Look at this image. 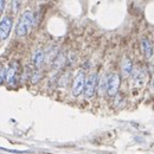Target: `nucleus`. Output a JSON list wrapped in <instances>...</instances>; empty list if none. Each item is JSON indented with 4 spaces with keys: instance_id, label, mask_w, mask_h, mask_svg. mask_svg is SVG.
Masks as SVG:
<instances>
[{
    "instance_id": "obj_1",
    "label": "nucleus",
    "mask_w": 154,
    "mask_h": 154,
    "mask_svg": "<svg viewBox=\"0 0 154 154\" xmlns=\"http://www.w3.org/2000/svg\"><path fill=\"white\" fill-rule=\"evenodd\" d=\"M32 26H33V14L30 11H25L20 16V19L18 21V25H17V35L19 37L26 36L30 32V30L32 29Z\"/></svg>"
},
{
    "instance_id": "obj_2",
    "label": "nucleus",
    "mask_w": 154,
    "mask_h": 154,
    "mask_svg": "<svg viewBox=\"0 0 154 154\" xmlns=\"http://www.w3.org/2000/svg\"><path fill=\"white\" fill-rule=\"evenodd\" d=\"M85 75L84 72L81 70L76 74V76L74 77L72 81V87H71V94L74 96H79L82 94V91H84V87H85Z\"/></svg>"
},
{
    "instance_id": "obj_3",
    "label": "nucleus",
    "mask_w": 154,
    "mask_h": 154,
    "mask_svg": "<svg viewBox=\"0 0 154 154\" xmlns=\"http://www.w3.org/2000/svg\"><path fill=\"white\" fill-rule=\"evenodd\" d=\"M97 87V74L93 72L91 75H89V77L85 81V87H84V95L87 98L94 96L95 90Z\"/></svg>"
},
{
    "instance_id": "obj_4",
    "label": "nucleus",
    "mask_w": 154,
    "mask_h": 154,
    "mask_svg": "<svg viewBox=\"0 0 154 154\" xmlns=\"http://www.w3.org/2000/svg\"><path fill=\"white\" fill-rule=\"evenodd\" d=\"M120 87V76L117 74H113L108 78V88H107V94L109 96H115L117 94Z\"/></svg>"
},
{
    "instance_id": "obj_5",
    "label": "nucleus",
    "mask_w": 154,
    "mask_h": 154,
    "mask_svg": "<svg viewBox=\"0 0 154 154\" xmlns=\"http://www.w3.org/2000/svg\"><path fill=\"white\" fill-rule=\"evenodd\" d=\"M11 29H12V19L6 16V17H4L1 19V23H0V37H1V40L7 39V37L10 36Z\"/></svg>"
},
{
    "instance_id": "obj_6",
    "label": "nucleus",
    "mask_w": 154,
    "mask_h": 154,
    "mask_svg": "<svg viewBox=\"0 0 154 154\" xmlns=\"http://www.w3.org/2000/svg\"><path fill=\"white\" fill-rule=\"evenodd\" d=\"M18 74V63H12L8 69L6 70V82L8 84H14L16 83V77Z\"/></svg>"
},
{
    "instance_id": "obj_7",
    "label": "nucleus",
    "mask_w": 154,
    "mask_h": 154,
    "mask_svg": "<svg viewBox=\"0 0 154 154\" xmlns=\"http://www.w3.org/2000/svg\"><path fill=\"white\" fill-rule=\"evenodd\" d=\"M44 59H45V52L42 49H36L32 54V64L39 69L43 65Z\"/></svg>"
},
{
    "instance_id": "obj_8",
    "label": "nucleus",
    "mask_w": 154,
    "mask_h": 154,
    "mask_svg": "<svg viewBox=\"0 0 154 154\" xmlns=\"http://www.w3.org/2000/svg\"><path fill=\"white\" fill-rule=\"evenodd\" d=\"M141 49H142V52L146 58H151L153 56V46L148 39H141Z\"/></svg>"
},
{
    "instance_id": "obj_9",
    "label": "nucleus",
    "mask_w": 154,
    "mask_h": 154,
    "mask_svg": "<svg viewBox=\"0 0 154 154\" xmlns=\"http://www.w3.org/2000/svg\"><path fill=\"white\" fill-rule=\"evenodd\" d=\"M133 74V63L131 58L125 57L122 60V75L125 77H128Z\"/></svg>"
},
{
    "instance_id": "obj_10",
    "label": "nucleus",
    "mask_w": 154,
    "mask_h": 154,
    "mask_svg": "<svg viewBox=\"0 0 154 154\" xmlns=\"http://www.w3.org/2000/svg\"><path fill=\"white\" fill-rule=\"evenodd\" d=\"M146 78V71L143 69H137L133 72V79L137 85H142V83L145 82Z\"/></svg>"
},
{
    "instance_id": "obj_11",
    "label": "nucleus",
    "mask_w": 154,
    "mask_h": 154,
    "mask_svg": "<svg viewBox=\"0 0 154 154\" xmlns=\"http://www.w3.org/2000/svg\"><path fill=\"white\" fill-rule=\"evenodd\" d=\"M107 88H108V78L106 76H103L100 81V85H98V89H100V94H103L104 91H107Z\"/></svg>"
},
{
    "instance_id": "obj_12",
    "label": "nucleus",
    "mask_w": 154,
    "mask_h": 154,
    "mask_svg": "<svg viewBox=\"0 0 154 154\" xmlns=\"http://www.w3.org/2000/svg\"><path fill=\"white\" fill-rule=\"evenodd\" d=\"M39 78H40V74H39L38 71L32 72V75H31V81H32V83H37L39 81Z\"/></svg>"
},
{
    "instance_id": "obj_13",
    "label": "nucleus",
    "mask_w": 154,
    "mask_h": 154,
    "mask_svg": "<svg viewBox=\"0 0 154 154\" xmlns=\"http://www.w3.org/2000/svg\"><path fill=\"white\" fill-rule=\"evenodd\" d=\"M19 2H20V0H12V11H13L14 13H17V12H18Z\"/></svg>"
},
{
    "instance_id": "obj_14",
    "label": "nucleus",
    "mask_w": 154,
    "mask_h": 154,
    "mask_svg": "<svg viewBox=\"0 0 154 154\" xmlns=\"http://www.w3.org/2000/svg\"><path fill=\"white\" fill-rule=\"evenodd\" d=\"M0 75H1L0 82L4 83V82H5V75H6V71H5V68H4V66H1V72H0Z\"/></svg>"
},
{
    "instance_id": "obj_15",
    "label": "nucleus",
    "mask_w": 154,
    "mask_h": 154,
    "mask_svg": "<svg viewBox=\"0 0 154 154\" xmlns=\"http://www.w3.org/2000/svg\"><path fill=\"white\" fill-rule=\"evenodd\" d=\"M0 4H1V6H0V11H1V13H2L4 10H5V0H0Z\"/></svg>"
},
{
    "instance_id": "obj_16",
    "label": "nucleus",
    "mask_w": 154,
    "mask_h": 154,
    "mask_svg": "<svg viewBox=\"0 0 154 154\" xmlns=\"http://www.w3.org/2000/svg\"><path fill=\"white\" fill-rule=\"evenodd\" d=\"M152 85H153V88H154V77H153V81H152Z\"/></svg>"
}]
</instances>
